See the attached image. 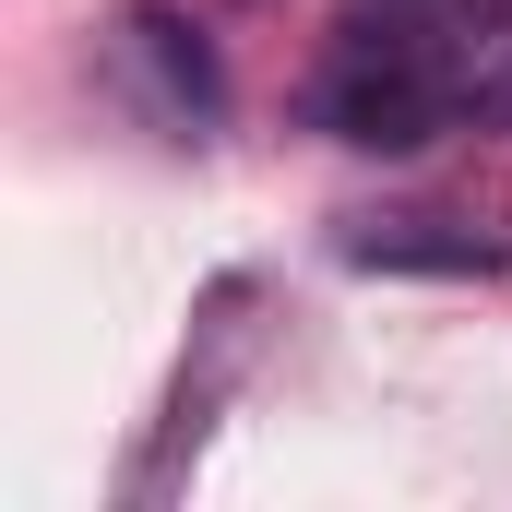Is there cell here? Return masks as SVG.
I'll return each instance as SVG.
<instances>
[{"instance_id": "cell-1", "label": "cell", "mask_w": 512, "mask_h": 512, "mask_svg": "<svg viewBox=\"0 0 512 512\" xmlns=\"http://www.w3.org/2000/svg\"><path fill=\"white\" fill-rule=\"evenodd\" d=\"M465 108H512V0H358L310 84V120L358 155H417Z\"/></svg>"}, {"instance_id": "cell-2", "label": "cell", "mask_w": 512, "mask_h": 512, "mask_svg": "<svg viewBox=\"0 0 512 512\" xmlns=\"http://www.w3.org/2000/svg\"><path fill=\"white\" fill-rule=\"evenodd\" d=\"M346 262L370 274H512V227H477V215H370Z\"/></svg>"}]
</instances>
